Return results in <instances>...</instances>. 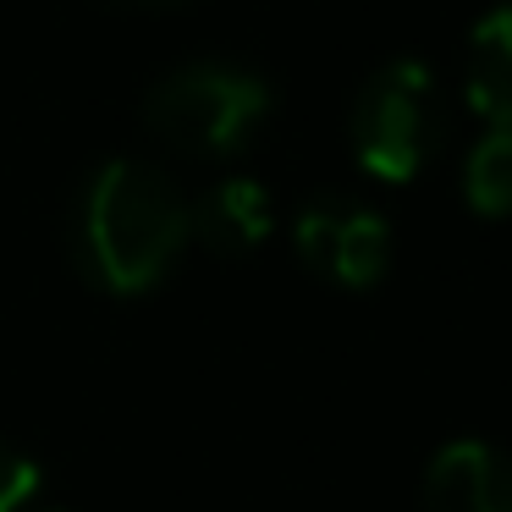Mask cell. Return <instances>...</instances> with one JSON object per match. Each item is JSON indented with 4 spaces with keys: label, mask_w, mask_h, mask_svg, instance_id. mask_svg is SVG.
<instances>
[{
    "label": "cell",
    "mask_w": 512,
    "mask_h": 512,
    "mask_svg": "<svg viewBox=\"0 0 512 512\" xmlns=\"http://www.w3.org/2000/svg\"><path fill=\"white\" fill-rule=\"evenodd\" d=\"M463 89H468V105H474L490 127L512 133V6H496L490 17L474 23Z\"/></svg>",
    "instance_id": "cell-6"
},
{
    "label": "cell",
    "mask_w": 512,
    "mask_h": 512,
    "mask_svg": "<svg viewBox=\"0 0 512 512\" xmlns=\"http://www.w3.org/2000/svg\"><path fill=\"white\" fill-rule=\"evenodd\" d=\"M298 254L336 287H369L391 259V232L364 204L314 199L298 215Z\"/></svg>",
    "instance_id": "cell-4"
},
{
    "label": "cell",
    "mask_w": 512,
    "mask_h": 512,
    "mask_svg": "<svg viewBox=\"0 0 512 512\" xmlns=\"http://www.w3.org/2000/svg\"><path fill=\"white\" fill-rule=\"evenodd\" d=\"M193 232L215 248V254H248L270 237V193L248 177H226L210 188L193 210Z\"/></svg>",
    "instance_id": "cell-7"
},
{
    "label": "cell",
    "mask_w": 512,
    "mask_h": 512,
    "mask_svg": "<svg viewBox=\"0 0 512 512\" xmlns=\"http://www.w3.org/2000/svg\"><path fill=\"white\" fill-rule=\"evenodd\" d=\"M441 116H435V83L419 61H391L364 83L353 105V149L358 166L380 182H408L430 160Z\"/></svg>",
    "instance_id": "cell-3"
},
{
    "label": "cell",
    "mask_w": 512,
    "mask_h": 512,
    "mask_svg": "<svg viewBox=\"0 0 512 512\" xmlns=\"http://www.w3.org/2000/svg\"><path fill=\"white\" fill-rule=\"evenodd\" d=\"M424 512H512V463L485 441H452L424 474Z\"/></svg>",
    "instance_id": "cell-5"
},
{
    "label": "cell",
    "mask_w": 512,
    "mask_h": 512,
    "mask_svg": "<svg viewBox=\"0 0 512 512\" xmlns=\"http://www.w3.org/2000/svg\"><path fill=\"white\" fill-rule=\"evenodd\" d=\"M463 193L479 215H512V133H485L468 155Z\"/></svg>",
    "instance_id": "cell-8"
},
{
    "label": "cell",
    "mask_w": 512,
    "mask_h": 512,
    "mask_svg": "<svg viewBox=\"0 0 512 512\" xmlns=\"http://www.w3.org/2000/svg\"><path fill=\"white\" fill-rule=\"evenodd\" d=\"M270 89L243 67H221V61H193V67L171 72L149 89L144 122L155 138L188 155H226L243 144V133L265 116Z\"/></svg>",
    "instance_id": "cell-2"
},
{
    "label": "cell",
    "mask_w": 512,
    "mask_h": 512,
    "mask_svg": "<svg viewBox=\"0 0 512 512\" xmlns=\"http://www.w3.org/2000/svg\"><path fill=\"white\" fill-rule=\"evenodd\" d=\"M89 276L111 292H144L193 237V210L177 182L149 160H105L78 215Z\"/></svg>",
    "instance_id": "cell-1"
},
{
    "label": "cell",
    "mask_w": 512,
    "mask_h": 512,
    "mask_svg": "<svg viewBox=\"0 0 512 512\" xmlns=\"http://www.w3.org/2000/svg\"><path fill=\"white\" fill-rule=\"evenodd\" d=\"M39 490V463L17 452L12 441H0V512H17Z\"/></svg>",
    "instance_id": "cell-9"
}]
</instances>
